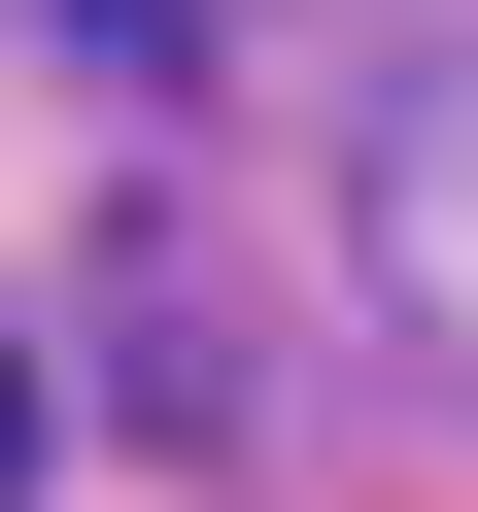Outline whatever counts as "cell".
Masks as SVG:
<instances>
[{
    "label": "cell",
    "mask_w": 478,
    "mask_h": 512,
    "mask_svg": "<svg viewBox=\"0 0 478 512\" xmlns=\"http://www.w3.org/2000/svg\"><path fill=\"white\" fill-rule=\"evenodd\" d=\"M342 239H376L410 376H478V35H444V69H376V137H342Z\"/></svg>",
    "instance_id": "cell-1"
},
{
    "label": "cell",
    "mask_w": 478,
    "mask_h": 512,
    "mask_svg": "<svg viewBox=\"0 0 478 512\" xmlns=\"http://www.w3.org/2000/svg\"><path fill=\"white\" fill-rule=\"evenodd\" d=\"M0 478H35V342H0Z\"/></svg>",
    "instance_id": "cell-3"
},
{
    "label": "cell",
    "mask_w": 478,
    "mask_h": 512,
    "mask_svg": "<svg viewBox=\"0 0 478 512\" xmlns=\"http://www.w3.org/2000/svg\"><path fill=\"white\" fill-rule=\"evenodd\" d=\"M35 35H69V69H205V0H35Z\"/></svg>",
    "instance_id": "cell-2"
}]
</instances>
